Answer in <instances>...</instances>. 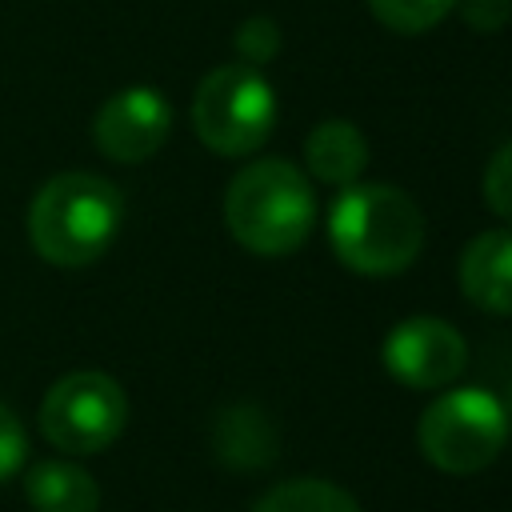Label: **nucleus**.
Masks as SVG:
<instances>
[{
	"label": "nucleus",
	"instance_id": "obj_14",
	"mask_svg": "<svg viewBox=\"0 0 512 512\" xmlns=\"http://www.w3.org/2000/svg\"><path fill=\"white\" fill-rule=\"evenodd\" d=\"M368 8L384 28L400 36H416V32L436 28L456 8V0H368Z\"/></svg>",
	"mask_w": 512,
	"mask_h": 512
},
{
	"label": "nucleus",
	"instance_id": "obj_15",
	"mask_svg": "<svg viewBox=\"0 0 512 512\" xmlns=\"http://www.w3.org/2000/svg\"><path fill=\"white\" fill-rule=\"evenodd\" d=\"M236 52H240V64H252V68H260V64H268V60H276V52H280V24L272 20V16H248L240 28H236Z\"/></svg>",
	"mask_w": 512,
	"mask_h": 512
},
{
	"label": "nucleus",
	"instance_id": "obj_7",
	"mask_svg": "<svg viewBox=\"0 0 512 512\" xmlns=\"http://www.w3.org/2000/svg\"><path fill=\"white\" fill-rule=\"evenodd\" d=\"M384 372L404 388H448L468 368V344L460 328L440 316H408L380 344Z\"/></svg>",
	"mask_w": 512,
	"mask_h": 512
},
{
	"label": "nucleus",
	"instance_id": "obj_11",
	"mask_svg": "<svg viewBox=\"0 0 512 512\" xmlns=\"http://www.w3.org/2000/svg\"><path fill=\"white\" fill-rule=\"evenodd\" d=\"M216 456L228 464V468H240V472H256V468H268L276 460V428L272 420L256 408V404H232L220 412L216 420Z\"/></svg>",
	"mask_w": 512,
	"mask_h": 512
},
{
	"label": "nucleus",
	"instance_id": "obj_17",
	"mask_svg": "<svg viewBox=\"0 0 512 512\" xmlns=\"http://www.w3.org/2000/svg\"><path fill=\"white\" fill-rule=\"evenodd\" d=\"M28 456V436H24V424L20 416L0 400V480H8Z\"/></svg>",
	"mask_w": 512,
	"mask_h": 512
},
{
	"label": "nucleus",
	"instance_id": "obj_18",
	"mask_svg": "<svg viewBox=\"0 0 512 512\" xmlns=\"http://www.w3.org/2000/svg\"><path fill=\"white\" fill-rule=\"evenodd\" d=\"M456 8L472 32H500L512 16V0H456Z\"/></svg>",
	"mask_w": 512,
	"mask_h": 512
},
{
	"label": "nucleus",
	"instance_id": "obj_2",
	"mask_svg": "<svg viewBox=\"0 0 512 512\" xmlns=\"http://www.w3.org/2000/svg\"><path fill=\"white\" fill-rule=\"evenodd\" d=\"M232 240L256 256H288L316 228V192L292 160L264 156L240 168L224 192Z\"/></svg>",
	"mask_w": 512,
	"mask_h": 512
},
{
	"label": "nucleus",
	"instance_id": "obj_3",
	"mask_svg": "<svg viewBox=\"0 0 512 512\" xmlns=\"http://www.w3.org/2000/svg\"><path fill=\"white\" fill-rule=\"evenodd\" d=\"M120 220L124 196L112 180L96 172H60L36 192L28 208V236L48 264L84 268L112 248Z\"/></svg>",
	"mask_w": 512,
	"mask_h": 512
},
{
	"label": "nucleus",
	"instance_id": "obj_13",
	"mask_svg": "<svg viewBox=\"0 0 512 512\" xmlns=\"http://www.w3.org/2000/svg\"><path fill=\"white\" fill-rule=\"evenodd\" d=\"M252 512H360L356 496L344 492L332 480H316V476H296L284 480L276 488H268Z\"/></svg>",
	"mask_w": 512,
	"mask_h": 512
},
{
	"label": "nucleus",
	"instance_id": "obj_8",
	"mask_svg": "<svg viewBox=\"0 0 512 512\" xmlns=\"http://www.w3.org/2000/svg\"><path fill=\"white\" fill-rule=\"evenodd\" d=\"M172 128V108L156 88H124L92 120L96 148L116 164H140L160 152Z\"/></svg>",
	"mask_w": 512,
	"mask_h": 512
},
{
	"label": "nucleus",
	"instance_id": "obj_5",
	"mask_svg": "<svg viewBox=\"0 0 512 512\" xmlns=\"http://www.w3.org/2000/svg\"><path fill=\"white\" fill-rule=\"evenodd\" d=\"M192 128L216 156H252L276 128V92L260 68L220 64L196 84Z\"/></svg>",
	"mask_w": 512,
	"mask_h": 512
},
{
	"label": "nucleus",
	"instance_id": "obj_1",
	"mask_svg": "<svg viewBox=\"0 0 512 512\" xmlns=\"http://www.w3.org/2000/svg\"><path fill=\"white\" fill-rule=\"evenodd\" d=\"M336 260L360 276H400L424 248V212L396 184H348L328 208Z\"/></svg>",
	"mask_w": 512,
	"mask_h": 512
},
{
	"label": "nucleus",
	"instance_id": "obj_4",
	"mask_svg": "<svg viewBox=\"0 0 512 512\" xmlns=\"http://www.w3.org/2000/svg\"><path fill=\"white\" fill-rule=\"evenodd\" d=\"M416 444L436 472H484L508 444V412L488 388H452L420 412Z\"/></svg>",
	"mask_w": 512,
	"mask_h": 512
},
{
	"label": "nucleus",
	"instance_id": "obj_6",
	"mask_svg": "<svg viewBox=\"0 0 512 512\" xmlns=\"http://www.w3.org/2000/svg\"><path fill=\"white\" fill-rule=\"evenodd\" d=\"M128 424L124 388L96 368H80L60 376L40 404V432L68 456L104 452Z\"/></svg>",
	"mask_w": 512,
	"mask_h": 512
},
{
	"label": "nucleus",
	"instance_id": "obj_9",
	"mask_svg": "<svg viewBox=\"0 0 512 512\" xmlns=\"http://www.w3.org/2000/svg\"><path fill=\"white\" fill-rule=\"evenodd\" d=\"M460 292L492 316H512V228H492L468 240L460 256Z\"/></svg>",
	"mask_w": 512,
	"mask_h": 512
},
{
	"label": "nucleus",
	"instance_id": "obj_10",
	"mask_svg": "<svg viewBox=\"0 0 512 512\" xmlns=\"http://www.w3.org/2000/svg\"><path fill=\"white\" fill-rule=\"evenodd\" d=\"M304 164H308V180L348 188L368 168V140L348 120H324L304 140Z\"/></svg>",
	"mask_w": 512,
	"mask_h": 512
},
{
	"label": "nucleus",
	"instance_id": "obj_16",
	"mask_svg": "<svg viewBox=\"0 0 512 512\" xmlns=\"http://www.w3.org/2000/svg\"><path fill=\"white\" fill-rule=\"evenodd\" d=\"M484 200L500 220L512 224V140L500 144L484 168Z\"/></svg>",
	"mask_w": 512,
	"mask_h": 512
},
{
	"label": "nucleus",
	"instance_id": "obj_12",
	"mask_svg": "<svg viewBox=\"0 0 512 512\" xmlns=\"http://www.w3.org/2000/svg\"><path fill=\"white\" fill-rule=\"evenodd\" d=\"M24 496L36 512H96L100 484L72 460H40L24 476Z\"/></svg>",
	"mask_w": 512,
	"mask_h": 512
}]
</instances>
